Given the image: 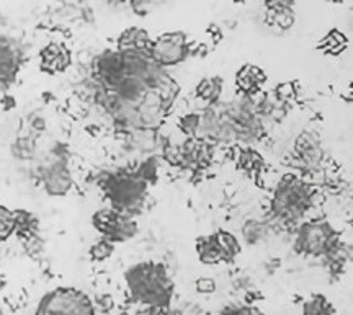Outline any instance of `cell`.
<instances>
[{
	"label": "cell",
	"instance_id": "obj_17",
	"mask_svg": "<svg viewBox=\"0 0 353 315\" xmlns=\"http://www.w3.org/2000/svg\"><path fill=\"white\" fill-rule=\"evenodd\" d=\"M15 232V214L7 207L0 206V242L7 241Z\"/></svg>",
	"mask_w": 353,
	"mask_h": 315
},
{
	"label": "cell",
	"instance_id": "obj_15",
	"mask_svg": "<svg viewBox=\"0 0 353 315\" xmlns=\"http://www.w3.org/2000/svg\"><path fill=\"white\" fill-rule=\"evenodd\" d=\"M221 90H223V82H221V79H203L201 83L196 88L198 95L206 101L218 100Z\"/></svg>",
	"mask_w": 353,
	"mask_h": 315
},
{
	"label": "cell",
	"instance_id": "obj_9",
	"mask_svg": "<svg viewBox=\"0 0 353 315\" xmlns=\"http://www.w3.org/2000/svg\"><path fill=\"white\" fill-rule=\"evenodd\" d=\"M294 154H296L299 165L304 168H316L321 163L322 157H324L319 137L314 132L309 131H304L296 139Z\"/></svg>",
	"mask_w": 353,
	"mask_h": 315
},
{
	"label": "cell",
	"instance_id": "obj_1",
	"mask_svg": "<svg viewBox=\"0 0 353 315\" xmlns=\"http://www.w3.org/2000/svg\"><path fill=\"white\" fill-rule=\"evenodd\" d=\"M126 283L132 296L148 305L161 309L169 304L172 297V281L164 266L145 261L134 265L126 272Z\"/></svg>",
	"mask_w": 353,
	"mask_h": 315
},
{
	"label": "cell",
	"instance_id": "obj_19",
	"mask_svg": "<svg viewBox=\"0 0 353 315\" xmlns=\"http://www.w3.org/2000/svg\"><path fill=\"white\" fill-rule=\"evenodd\" d=\"M198 292H213L216 289L214 281L211 278H200L196 281Z\"/></svg>",
	"mask_w": 353,
	"mask_h": 315
},
{
	"label": "cell",
	"instance_id": "obj_14",
	"mask_svg": "<svg viewBox=\"0 0 353 315\" xmlns=\"http://www.w3.org/2000/svg\"><path fill=\"white\" fill-rule=\"evenodd\" d=\"M262 72L255 65H244L237 74V85L244 93H252L262 83Z\"/></svg>",
	"mask_w": 353,
	"mask_h": 315
},
{
	"label": "cell",
	"instance_id": "obj_4",
	"mask_svg": "<svg viewBox=\"0 0 353 315\" xmlns=\"http://www.w3.org/2000/svg\"><path fill=\"white\" fill-rule=\"evenodd\" d=\"M37 315H95V307L83 291L56 287L41 297Z\"/></svg>",
	"mask_w": 353,
	"mask_h": 315
},
{
	"label": "cell",
	"instance_id": "obj_13",
	"mask_svg": "<svg viewBox=\"0 0 353 315\" xmlns=\"http://www.w3.org/2000/svg\"><path fill=\"white\" fill-rule=\"evenodd\" d=\"M120 51H149V38L144 30L130 28L120 37Z\"/></svg>",
	"mask_w": 353,
	"mask_h": 315
},
{
	"label": "cell",
	"instance_id": "obj_8",
	"mask_svg": "<svg viewBox=\"0 0 353 315\" xmlns=\"http://www.w3.org/2000/svg\"><path fill=\"white\" fill-rule=\"evenodd\" d=\"M237 252H239L237 241L228 232H218L198 242V255L206 265H216L219 261L232 260L237 255Z\"/></svg>",
	"mask_w": 353,
	"mask_h": 315
},
{
	"label": "cell",
	"instance_id": "obj_3",
	"mask_svg": "<svg viewBox=\"0 0 353 315\" xmlns=\"http://www.w3.org/2000/svg\"><path fill=\"white\" fill-rule=\"evenodd\" d=\"M311 204V190L296 176H285L273 194L272 211L281 221H296Z\"/></svg>",
	"mask_w": 353,
	"mask_h": 315
},
{
	"label": "cell",
	"instance_id": "obj_6",
	"mask_svg": "<svg viewBox=\"0 0 353 315\" xmlns=\"http://www.w3.org/2000/svg\"><path fill=\"white\" fill-rule=\"evenodd\" d=\"M94 225L100 230L105 241L123 242L132 238L138 232V225L131 219V216L123 214L114 210H101L94 214Z\"/></svg>",
	"mask_w": 353,
	"mask_h": 315
},
{
	"label": "cell",
	"instance_id": "obj_10",
	"mask_svg": "<svg viewBox=\"0 0 353 315\" xmlns=\"http://www.w3.org/2000/svg\"><path fill=\"white\" fill-rule=\"evenodd\" d=\"M43 183L46 192L51 196H64L69 192L72 180H70L69 170L64 162H52L50 167L44 168Z\"/></svg>",
	"mask_w": 353,
	"mask_h": 315
},
{
	"label": "cell",
	"instance_id": "obj_18",
	"mask_svg": "<svg viewBox=\"0 0 353 315\" xmlns=\"http://www.w3.org/2000/svg\"><path fill=\"white\" fill-rule=\"evenodd\" d=\"M112 252H113V243L108 242V241H105V238H101L100 242H97L95 245L90 248L92 258L99 260V261L107 260L108 256L112 255Z\"/></svg>",
	"mask_w": 353,
	"mask_h": 315
},
{
	"label": "cell",
	"instance_id": "obj_2",
	"mask_svg": "<svg viewBox=\"0 0 353 315\" xmlns=\"http://www.w3.org/2000/svg\"><path fill=\"white\" fill-rule=\"evenodd\" d=\"M101 188L108 194L114 211L131 216L143 206L148 181L141 179L138 173H117L107 175Z\"/></svg>",
	"mask_w": 353,
	"mask_h": 315
},
{
	"label": "cell",
	"instance_id": "obj_12",
	"mask_svg": "<svg viewBox=\"0 0 353 315\" xmlns=\"http://www.w3.org/2000/svg\"><path fill=\"white\" fill-rule=\"evenodd\" d=\"M70 64L69 52L63 50L57 44H50L41 51V65L44 70H50L51 74L61 72Z\"/></svg>",
	"mask_w": 353,
	"mask_h": 315
},
{
	"label": "cell",
	"instance_id": "obj_21",
	"mask_svg": "<svg viewBox=\"0 0 353 315\" xmlns=\"http://www.w3.org/2000/svg\"><path fill=\"white\" fill-rule=\"evenodd\" d=\"M131 7L134 8V10L139 13V15H144V13H148L152 8L151 3H148V2H132Z\"/></svg>",
	"mask_w": 353,
	"mask_h": 315
},
{
	"label": "cell",
	"instance_id": "obj_16",
	"mask_svg": "<svg viewBox=\"0 0 353 315\" xmlns=\"http://www.w3.org/2000/svg\"><path fill=\"white\" fill-rule=\"evenodd\" d=\"M304 315H334V310L325 297L314 296L304 304Z\"/></svg>",
	"mask_w": 353,
	"mask_h": 315
},
{
	"label": "cell",
	"instance_id": "obj_11",
	"mask_svg": "<svg viewBox=\"0 0 353 315\" xmlns=\"http://www.w3.org/2000/svg\"><path fill=\"white\" fill-rule=\"evenodd\" d=\"M21 54L12 41H0V87L10 85L20 69Z\"/></svg>",
	"mask_w": 353,
	"mask_h": 315
},
{
	"label": "cell",
	"instance_id": "obj_7",
	"mask_svg": "<svg viewBox=\"0 0 353 315\" xmlns=\"http://www.w3.org/2000/svg\"><path fill=\"white\" fill-rule=\"evenodd\" d=\"M151 57L156 64L161 68H169V65H176L185 61L188 56L190 48L187 37L183 33H165L157 38L156 43L151 44L149 48Z\"/></svg>",
	"mask_w": 353,
	"mask_h": 315
},
{
	"label": "cell",
	"instance_id": "obj_5",
	"mask_svg": "<svg viewBox=\"0 0 353 315\" xmlns=\"http://www.w3.org/2000/svg\"><path fill=\"white\" fill-rule=\"evenodd\" d=\"M339 237L327 221H312L301 225L296 238L298 252L312 256L329 255L337 248Z\"/></svg>",
	"mask_w": 353,
	"mask_h": 315
},
{
	"label": "cell",
	"instance_id": "obj_20",
	"mask_svg": "<svg viewBox=\"0 0 353 315\" xmlns=\"http://www.w3.org/2000/svg\"><path fill=\"white\" fill-rule=\"evenodd\" d=\"M223 315H263V314L255 307H237V309L226 310Z\"/></svg>",
	"mask_w": 353,
	"mask_h": 315
}]
</instances>
